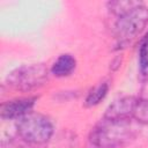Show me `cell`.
Returning a JSON list of instances; mask_svg holds the SVG:
<instances>
[{
  "label": "cell",
  "instance_id": "obj_1",
  "mask_svg": "<svg viewBox=\"0 0 148 148\" xmlns=\"http://www.w3.org/2000/svg\"><path fill=\"white\" fill-rule=\"evenodd\" d=\"M138 135V128L131 120L104 118L90 132V142L96 148H123Z\"/></svg>",
  "mask_w": 148,
  "mask_h": 148
},
{
  "label": "cell",
  "instance_id": "obj_2",
  "mask_svg": "<svg viewBox=\"0 0 148 148\" xmlns=\"http://www.w3.org/2000/svg\"><path fill=\"white\" fill-rule=\"evenodd\" d=\"M148 24V7L142 2L116 18L113 35L118 46L126 45L135 38Z\"/></svg>",
  "mask_w": 148,
  "mask_h": 148
},
{
  "label": "cell",
  "instance_id": "obj_3",
  "mask_svg": "<svg viewBox=\"0 0 148 148\" xmlns=\"http://www.w3.org/2000/svg\"><path fill=\"white\" fill-rule=\"evenodd\" d=\"M16 131L23 142L29 145H44L53 136L54 126L46 116L31 112L17 120Z\"/></svg>",
  "mask_w": 148,
  "mask_h": 148
},
{
  "label": "cell",
  "instance_id": "obj_4",
  "mask_svg": "<svg viewBox=\"0 0 148 148\" xmlns=\"http://www.w3.org/2000/svg\"><path fill=\"white\" fill-rule=\"evenodd\" d=\"M49 80V69L44 64L22 65L6 77L7 84L18 91H31L43 87Z\"/></svg>",
  "mask_w": 148,
  "mask_h": 148
},
{
  "label": "cell",
  "instance_id": "obj_5",
  "mask_svg": "<svg viewBox=\"0 0 148 148\" xmlns=\"http://www.w3.org/2000/svg\"><path fill=\"white\" fill-rule=\"evenodd\" d=\"M37 97H22L5 102L1 105V118L5 120H20L32 112Z\"/></svg>",
  "mask_w": 148,
  "mask_h": 148
},
{
  "label": "cell",
  "instance_id": "obj_6",
  "mask_svg": "<svg viewBox=\"0 0 148 148\" xmlns=\"http://www.w3.org/2000/svg\"><path fill=\"white\" fill-rule=\"evenodd\" d=\"M138 97L124 96L111 103L104 113V118L113 120H131Z\"/></svg>",
  "mask_w": 148,
  "mask_h": 148
},
{
  "label": "cell",
  "instance_id": "obj_7",
  "mask_svg": "<svg viewBox=\"0 0 148 148\" xmlns=\"http://www.w3.org/2000/svg\"><path fill=\"white\" fill-rule=\"evenodd\" d=\"M76 68V59L69 54V53H64L60 54L52 64L50 72L52 75L57 77H66L69 76Z\"/></svg>",
  "mask_w": 148,
  "mask_h": 148
},
{
  "label": "cell",
  "instance_id": "obj_8",
  "mask_svg": "<svg viewBox=\"0 0 148 148\" xmlns=\"http://www.w3.org/2000/svg\"><path fill=\"white\" fill-rule=\"evenodd\" d=\"M109 83L106 81H103V82H99L97 86H95L89 92L88 95L86 96V99H84V105L88 106V108H91V106H96L98 105L108 95L109 92Z\"/></svg>",
  "mask_w": 148,
  "mask_h": 148
},
{
  "label": "cell",
  "instance_id": "obj_9",
  "mask_svg": "<svg viewBox=\"0 0 148 148\" xmlns=\"http://www.w3.org/2000/svg\"><path fill=\"white\" fill-rule=\"evenodd\" d=\"M139 3H140V1H132V0H125V1H123V0H117V1H110V2H108V8H109V10L116 17H118V16L123 15L124 13L128 12L130 9L134 8Z\"/></svg>",
  "mask_w": 148,
  "mask_h": 148
},
{
  "label": "cell",
  "instance_id": "obj_10",
  "mask_svg": "<svg viewBox=\"0 0 148 148\" xmlns=\"http://www.w3.org/2000/svg\"><path fill=\"white\" fill-rule=\"evenodd\" d=\"M132 119H134L138 124L148 125V102L147 101L138 97Z\"/></svg>",
  "mask_w": 148,
  "mask_h": 148
},
{
  "label": "cell",
  "instance_id": "obj_11",
  "mask_svg": "<svg viewBox=\"0 0 148 148\" xmlns=\"http://www.w3.org/2000/svg\"><path fill=\"white\" fill-rule=\"evenodd\" d=\"M139 67L143 75L148 74V32L142 37L139 45Z\"/></svg>",
  "mask_w": 148,
  "mask_h": 148
},
{
  "label": "cell",
  "instance_id": "obj_12",
  "mask_svg": "<svg viewBox=\"0 0 148 148\" xmlns=\"http://www.w3.org/2000/svg\"><path fill=\"white\" fill-rule=\"evenodd\" d=\"M140 98L145 99L148 102V80H146L141 87V92H140Z\"/></svg>",
  "mask_w": 148,
  "mask_h": 148
}]
</instances>
